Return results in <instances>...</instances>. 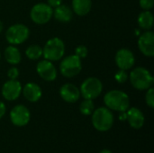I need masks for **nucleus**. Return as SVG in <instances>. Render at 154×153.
Listing matches in <instances>:
<instances>
[{
	"mask_svg": "<svg viewBox=\"0 0 154 153\" xmlns=\"http://www.w3.org/2000/svg\"><path fill=\"white\" fill-rule=\"evenodd\" d=\"M104 103L108 109L117 112H125L130 107L128 95L117 89L108 91L104 96Z\"/></svg>",
	"mask_w": 154,
	"mask_h": 153,
	"instance_id": "f257e3e1",
	"label": "nucleus"
},
{
	"mask_svg": "<svg viewBox=\"0 0 154 153\" xmlns=\"http://www.w3.org/2000/svg\"><path fill=\"white\" fill-rule=\"evenodd\" d=\"M128 78L132 86L137 90H147L152 87L154 83L152 75L143 67L134 69Z\"/></svg>",
	"mask_w": 154,
	"mask_h": 153,
	"instance_id": "f03ea898",
	"label": "nucleus"
},
{
	"mask_svg": "<svg viewBox=\"0 0 154 153\" xmlns=\"http://www.w3.org/2000/svg\"><path fill=\"white\" fill-rule=\"evenodd\" d=\"M92 124L99 132L110 130L114 124V115L107 107H98L92 113Z\"/></svg>",
	"mask_w": 154,
	"mask_h": 153,
	"instance_id": "7ed1b4c3",
	"label": "nucleus"
},
{
	"mask_svg": "<svg viewBox=\"0 0 154 153\" xmlns=\"http://www.w3.org/2000/svg\"><path fill=\"white\" fill-rule=\"evenodd\" d=\"M65 53V44L58 37L50 39L42 49V56L50 61H57L62 59Z\"/></svg>",
	"mask_w": 154,
	"mask_h": 153,
	"instance_id": "20e7f679",
	"label": "nucleus"
},
{
	"mask_svg": "<svg viewBox=\"0 0 154 153\" xmlns=\"http://www.w3.org/2000/svg\"><path fill=\"white\" fill-rule=\"evenodd\" d=\"M30 35L29 28L23 23L11 25L5 32V39L11 45H19L23 43Z\"/></svg>",
	"mask_w": 154,
	"mask_h": 153,
	"instance_id": "39448f33",
	"label": "nucleus"
},
{
	"mask_svg": "<svg viewBox=\"0 0 154 153\" xmlns=\"http://www.w3.org/2000/svg\"><path fill=\"white\" fill-rule=\"evenodd\" d=\"M79 91L80 96L85 99L93 100L101 95L103 91V84L99 78L91 77L82 82Z\"/></svg>",
	"mask_w": 154,
	"mask_h": 153,
	"instance_id": "423d86ee",
	"label": "nucleus"
},
{
	"mask_svg": "<svg viewBox=\"0 0 154 153\" xmlns=\"http://www.w3.org/2000/svg\"><path fill=\"white\" fill-rule=\"evenodd\" d=\"M82 69L81 60L75 54L69 55L62 59L60 64V70L62 76L66 78H73L79 74Z\"/></svg>",
	"mask_w": 154,
	"mask_h": 153,
	"instance_id": "0eeeda50",
	"label": "nucleus"
},
{
	"mask_svg": "<svg viewBox=\"0 0 154 153\" xmlns=\"http://www.w3.org/2000/svg\"><path fill=\"white\" fill-rule=\"evenodd\" d=\"M53 9L46 3H39L32 6L30 12L32 21L36 24H45L52 17Z\"/></svg>",
	"mask_w": 154,
	"mask_h": 153,
	"instance_id": "6e6552de",
	"label": "nucleus"
},
{
	"mask_svg": "<svg viewBox=\"0 0 154 153\" xmlns=\"http://www.w3.org/2000/svg\"><path fill=\"white\" fill-rule=\"evenodd\" d=\"M31 119L29 109L23 105L15 106L10 112V120L12 124L17 127H23L28 124Z\"/></svg>",
	"mask_w": 154,
	"mask_h": 153,
	"instance_id": "1a4fd4ad",
	"label": "nucleus"
},
{
	"mask_svg": "<svg viewBox=\"0 0 154 153\" xmlns=\"http://www.w3.org/2000/svg\"><path fill=\"white\" fill-rule=\"evenodd\" d=\"M115 61L116 66L123 70H127L133 68L135 62V58L134 53L128 49H120L116 51Z\"/></svg>",
	"mask_w": 154,
	"mask_h": 153,
	"instance_id": "9d476101",
	"label": "nucleus"
},
{
	"mask_svg": "<svg viewBox=\"0 0 154 153\" xmlns=\"http://www.w3.org/2000/svg\"><path fill=\"white\" fill-rule=\"evenodd\" d=\"M37 74L43 80L52 82L57 78V69L52 64V61L43 60L37 63L36 66Z\"/></svg>",
	"mask_w": 154,
	"mask_h": 153,
	"instance_id": "9b49d317",
	"label": "nucleus"
},
{
	"mask_svg": "<svg viewBox=\"0 0 154 153\" xmlns=\"http://www.w3.org/2000/svg\"><path fill=\"white\" fill-rule=\"evenodd\" d=\"M22 85L16 79H9L2 87V96L7 101L16 100L22 93Z\"/></svg>",
	"mask_w": 154,
	"mask_h": 153,
	"instance_id": "f8f14e48",
	"label": "nucleus"
},
{
	"mask_svg": "<svg viewBox=\"0 0 154 153\" xmlns=\"http://www.w3.org/2000/svg\"><path fill=\"white\" fill-rule=\"evenodd\" d=\"M138 47L141 52L146 57L154 55V33L152 31H146L140 35L138 39Z\"/></svg>",
	"mask_w": 154,
	"mask_h": 153,
	"instance_id": "ddd939ff",
	"label": "nucleus"
},
{
	"mask_svg": "<svg viewBox=\"0 0 154 153\" xmlns=\"http://www.w3.org/2000/svg\"><path fill=\"white\" fill-rule=\"evenodd\" d=\"M60 97L67 103H75L80 97L79 89L71 83L64 84L60 89Z\"/></svg>",
	"mask_w": 154,
	"mask_h": 153,
	"instance_id": "4468645a",
	"label": "nucleus"
},
{
	"mask_svg": "<svg viewBox=\"0 0 154 153\" xmlns=\"http://www.w3.org/2000/svg\"><path fill=\"white\" fill-rule=\"evenodd\" d=\"M126 120L134 129H141L144 124V115L137 107H129L126 111Z\"/></svg>",
	"mask_w": 154,
	"mask_h": 153,
	"instance_id": "2eb2a0df",
	"label": "nucleus"
},
{
	"mask_svg": "<svg viewBox=\"0 0 154 153\" xmlns=\"http://www.w3.org/2000/svg\"><path fill=\"white\" fill-rule=\"evenodd\" d=\"M22 93L24 96V98L32 103H35L40 100L42 95V91L41 87L36 83H27L24 85V87L22 88Z\"/></svg>",
	"mask_w": 154,
	"mask_h": 153,
	"instance_id": "dca6fc26",
	"label": "nucleus"
},
{
	"mask_svg": "<svg viewBox=\"0 0 154 153\" xmlns=\"http://www.w3.org/2000/svg\"><path fill=\"white\" fill-rule=\"evenodd\" d=\"M52 15L57 21L60 23H69L72 19L73 11L69 6L66 5H60L59 6L55 7Z\"/></svg>",
	"mask_w": 154,
	"mask_h": 153,
	"instance_id": "f3484780",
	"label": "nucleus"
},
{
	"mask_svg": "<svg viewBox=\"0 0 154 153\" xmlns=\"http://www.w3.org/2000/svg\"><path fill=\"white\" fill-rule=\"evenodd\" d=\"M92 7L91 0H72V11L79 16L87 15Z\"/></svg>",
	"mask_w": 154,
	"mask_h": 153,
	"instance_id": "a211bd4d",
	"label": "nucleus"
},
{
	"mask_svg": "<svg viewBox=\"0 0 154 153\" xmlns=\"http://www.w3.org/2000/svg\"><path fill=\"white\" fill-rule=\"evenodd\" d=\"M4 56L5 60L11 65H17L22 60V55L20 50L14 45H9L5 48Z\"/></svg>",
	"mask_w": 154,
	"mask_h": 153,
	"instance_id": "6ab92c4d",
	"label": "nucleus"
},
{
	"mask_svg": "<svg viewBox=\"0 0 154 153\" xmlns=\"http://www.w3.org/2000/svg\"><path fill=\"white\" fill-rule=\"evenodd\" d=\"M138 25L143 30H150L153 26V14L150 10H144L137 18Z\"/></svg>",
	"mask_w": 154,
	"mask_h": 153,
	"instance_id": "aec40b11",
	"label": "nucleus"
},
{
	"mask_svg": "<svg viewBox=\"0 0 154 153\" xmlns=\"http://www.w3.org/2000/svg\"><path fill=\"white\" fill-rule=\"evenodd\" d=\"M25 55L32 60H37L42 56V48L37 44L30 45L25 50Z\"/></svg>",
	"mask_w": 154,
	"mask_h": 153,
	"instance_id": "412c9836",
	"label": "nucleus"
},
{
	"mask_svg": "<svg viewBox=\"0 0 154 153\" xmlns=\"http://www.w3.org/2000/svg\"><path fill=\"white\" fill-rule=\"evenodd\" d=\"M95 110V105L93 100L90 99H85L83 102H81L79 106V111L84 115H90Z\"/></svg>",
	"mask_w": 154,
	"mask_h": 153,
	"instance_id": "4be33fe9",
	"label": "nucleus"
},
{
	"mask_svg": "<svg viewBox=\"0 0 154 153\" xmlns=\"http://www.w3.org/2000/svg\"><path fill=\"white\" fill-rule=\"evenodd\" d=\"M145 102L147 106L151 108L154 107V89L153 87H150L147 89L146 95H145Z\"/></svg>",
	"mask_w": 154,
	"mask_h": 153,
	"instance_id": "5701e85b",
	"label": "nucleus"
},
{
	"mask_svg": "<svg viewBox=\"0 0 154 153\" xmlns=\"http://www.w3.org/2000/svg\"><path fill=\"white\" fill-rule=\"evenodd\" d=\"M88 50L85 45H79L76 49H75V55L78 56L80 60L85 59L88 56Z\"/></svg>",
	"mask_w": 154,
	"mask_h": 153,
	"instance_id": "b1692460",
	"label": "nucleus"
},
{
	"mask_svg": "<svg viewBox=\"0 0 154 153\" xmlns=\"http://www.w3.org/2000/svg\"><path fill=\"white\" fill-rule=\"evenodd\" d=\"M128 75L126 73V70H123V69H120L119 71L116 72V74L115 75V78L116 80L120 83V84H123V83H125L128 79Z\"/></svg>",
	"mask_w": 154,
	"mask_h": 153,
	"instance_id": "393cba45",
	"label": "nucleus"
},
{
	"mask_svg": "<svg viewBox=\"0 0 154 153\" xmlns=\"http://www.w3.org/2000/svg\"><path fill=\"white\" fill-rule=\"evenodd\" d=\"M139 4L143 10H151L153 7L154 0H140Z\"/></svg>",
	"mask_w": 154,
	"mask_h": 153,
	"instance_id": "a878e982",
	"label": "nucleus"
},
{
	"mask_svg": "<svg viewBox=\"0 0 154 153\" xmlns=\"http://www.w3.org/2000/svg\"><path fill=\"white\" fill-rule=\"evenodd\" d=\"M7 77L9 79H16L19 77V69L15 67H12L7 71Z\"/></svg>",
	"mask_w": 154,
	"mask_h": 153,
	"instance_id": "bb28decb",
	"label": "nucleus"
},
{
	"mask_svg": "<svg viewBox=\"0 0 154 153\" xmlns=\"http://www.w3.org/2000/svg\"><path fill=\"white\" fill-rule=\"evenodd\" d=\"M47 1H48V5L51 7H54V8L61 5L62 3V0H47Z\"/></svg>",
	"mask_w": 154,
	"mask_h": 153,
	"instance_id": "cd10ccee",
	"label": "nucleus"
},
{
	"mask_svg": "<svg viewBox=\"0 0 154 153\" xmlns=\"http://www.w3.org/2000/svg\"><path fill=\"white\" fill-rule=\"evenodd\" d=\"M5 111H6V107H5V105L4 104V102H2L0 100V119L5 115Z\"/></svg>",
	"mask_w": 154,
	"mask_h": 153,
	"instance_id": "c85d7f7f",
	"label": "nucleus"
},
{
	"mask_svg": "<svg viewBox=\"0 0 154 153\" xmlns=\"http://www.w3.org/2000/svg\"><path fill=\"white\" fill-rule=\"evenodd\" d=\"M121 121L126 120V111L125 112H120V116H119Z\"/></svg>",
	"mask_w": 154,
	"mask_h": 153,
	"instance_id": "c756f323",
	"label": "nucleus"
},
{
	"mask_svg": "<svg viewBox=\"0 0 154 153\" xmlns=\"http://www.w3.org/2000/svg\"><path fill=\"white\" fill-rule=\"evenodd\" d=\"M99 153H112V151H109V150L105 149V150H102V151H101Z\"/></svg>",
	"mask_w": 154,
	"mask_h": 153,
	"instance_id": "7c9ffc66",
	"label": "nucleus"
},
{
	"mask_svg": "<svg viewBox=\"0 0 154 153\" xmlns=\"http://www.w3.org/2000/svg\"><path fill=\"white\" fill-rule=\"evenodd\" d=\"M3 29H4V24H3V23H2V22L0 21V33L2 32Z\"/></svg>",
	"mask_w": 154,
	"mask_h": 153,
	"instance_id": "2f4dec72",
	"label": "nucleus"
},
{
	"mask_svg": "<svg viewBox=\"0 0 154 153\" xmlns=\"http://www.w3.org/2000/svg\"><path fill=\"white\" fill-rule=\"evenodd\" d=\"M0 59H1V52H0Z\"/></svg>",
	"mask_w": 154,
	"mask_h": 153,
	"instance_id": "473e14b6",
	"label": "nucleus"
}]
</instances>
